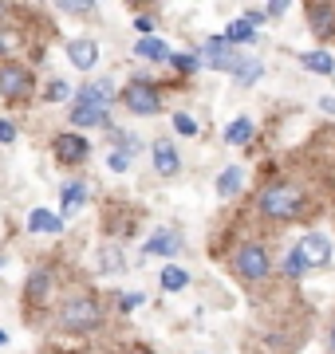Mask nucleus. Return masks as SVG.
Returning a JSON list of instances; mask_svg holds the SVG:
<instances>
[{
    "label": "nucleus",
    "instance_id": "f8f14e48",
    "mask_svg": "<svg viewBox=\"0 0 335 354\" xmlns=\"http://www.w3.org/2000/svg\"><path fill=\"white\" fill-rule=\"evenodd\" d=\"M67 59H71L79 71H91V67L99 64V48H95L91 39H71V44H67Z\"/></svg>",
    "mask_w": 335,
    "mask_h": 354
},
{
    "label": "nucleus",
    "instance_id": "c85d7f7f",
    "mask_svg": "<svg viewBox=\"0 0 335 354\" xmlns=\"http://www.w3.org/2000/svg\"><path fill=\"white\" fill-rule=\"evenodd\" d=\"M60 8H64V12H91V8H95V4H91V0H83V4H79V0H64V4H60Z\"/></svg>",
    "mask_w": 335,
    "mask_h": 354
},
{
    "label": "nucleus",
    "instance_id": "c9c22d12",
    "mask_svg": "<svg viewBox=\"0 0 335 354\" xmlns=\"http://www.w3.org/2000/svg\"><path fill=\"white\" fill-rule=\"evenodd\" d=\"M8 48H12V39H8V36H4V32H0V55H4V51H8Z\"/></svg>",
    "mask_w": 335,
    "mask_h": 354
},
{
    "label": "nucleus",
    "instance_id": "39448f33",
    "mask_svg": "<svg viewBox=\"0 0 335 354\" xmlns=\"http://www.w3.org/2000/svg\"><path fill=\"white\" fill-rule=\"evenodd\" d=\"M233 272H237L241 279H248V283H257V279H264L272 272L269 252H264L260 244H245V248H237V256H233Z\"/></svg>",
    "mask_w": 335,
    "mask_h": 354
},
{
    "label": "nucleus",
    "instance_id": "4c0bfd02",
    "mask_svg": "<svg viewBox=\"0 0 335 354\" xmlns=\"http://www.w3.org/2000/svg\"><path fill=\"white\" fill-rule=\"evenodd\" d=\"M327 346H332V354H335V327H332V335H327Z\"/></svg>",
    "mask_w": 335,
    "mask_h": 354
},
{
    "label": "nucleus",
    "instance_id": "dca6fc26",
    "mask_svg": "<svg viewBox=\"0 0 335 354\" xmlns=\"http://www.w3.org/2000/svg\"><path fill=\"white\" fill-rule=\"evenodd\" d=\"M300 64H304V71H316V75H332L335 71V59L327 55V51H304Z\"/></svg>",
    "mask_w": 335,
    "mask_h": 354
},
{
    "label": "nucleus",
    "instance_id": "ddd939ff",
    "mask_svg": "<svg viewBox=\"0 0 335 354\" xmlns=\"http://www.w3.org/2000/svg\"><path fill=\"white\" fill-rule=\"evenodd\" d=\"M48 295H52V272L36 268V272L28 276V304H32V307H44V304H48Z\"/></svg>",
    "mask_w": 335,
    "mask_h": 354
},
{
    "label": "nucleus",
    "instance_id": "72a5a7b5",
    "mask_svg": "<svg viewBox=\"0 0 335 354\" xmlns=\"http://www.w3.org/2000/svg\"><path fill=\"white\" fill-rule=\"evenodd\" d=\"M138 304H146V295H138V291H130V295H123V311H134Z\"/></svg>",
    "mask_w": 335,
    "mask_h": 354
},
{
    "label": "nucleus",
    "instance_id": "7c9ffc66",
    "mask_svg": "<svg viewBox=\"0 0 335 354\" xmlns=\"http://www.w3.org/2000/svg\"><path fill=\"white\" fill-rule=\"evenodd\" d=\"M0 142L8 146V142H16V127L8 122V118H0Z\"/></svg>",
    "mask_w": 335,
    "mask_h": 354
},
{
    "label": "nucleus",
    "instance_id": "58836bf2",
    "mask_svg": "<svg viewBox=\"0 0 335 354\" xmlns=\"http://www.w3.org/2000/svg\"><path fill=\"white\" fill-rule=\"evenodd\" d=\"M4 342H8V335H4V330H0V346H4Z\"/></svg>",
    "mask_w": 335,
    "mask_h": 354
},
{
    "label": "nucleus",
    "instance_id": "f03ea898",
    "mask_svg": "<svg viewBox=\"0 0 335 354\" xmlns=\"http://www.w3.org/2000/svg\"><path fill=\"white\" fill-rule=\"evenodd\" d=\"M257 209L264 216H272V221H292V216H300V209H304V193H300V185H292V181H269L257 197Z\"/></svg>",
    "mask_w": 335,
    "mask_h": 354
},
{
    "label": "nucleus",
    "instance_id": "a878e982",
    "mask_svg": "<svg viewBox=\"0 0 335 354\" xmlns=\"http://www.w3.org/2000/svg\"><path fill=\"white\" fill-rule=\"evenodd\" d=\"M67 95H71V87H67L64 79H52V83H48V102H64Z\"/></svg>",
    "mask_w": 335,
    "mask_h": 354
},
{
    "label": "nucleus",
    "instance_id": "b1692460",
    "mask_svg": "<svg viewBox=\"0 0 335 354\" xmlns=\"http://www.w3.org/2000/svg\"><path fill=\"white\" fill-rule=\"evenodd\" d=\"M174 130H178L181 138H194V134H197V122L190 118V114H174Z\"/></svg>",
    "mask_w": 335,
    "mask_h": 354
},
{
    "label": "nucleus",
    "instance_id": "6ab92c4d",
    "mask_svg": "<svg viewBox=\"0 0 335 354\" xmlns=\"http://www.w3.org/2000/svg\"><path fill=\"white\" fill-rule=\"evenodd\" d=\"M185 283H190V272L185 268H178V264L162 268V291H181Z\"/></svg>",
    "mask_w": 335,
    "mask_h": 354
},
{
    "label": "nucleus",
    "instance_id": "473e14b6",
    "mask_svg": "<svg viewBox=\"0 0 335 354\" xmlns=\"http://www.w3.org/2000/svg\"><path fill=\"white\" fill-rule=\"evenodd\" d=\"M134 28H138V32H142V39H146L150 32H154V16H138V20H134Z\"/></svg>",
    "mask_w": 335,
    "mask_h": 354
},
{
    "label": "nucleus",
    "instance_id": "cd10ccee",
    "mask_svg": "<svg viewBox=\"0 0 335 354\" xmlns=\"http://www.w3.org/2000/svg\"><path fill=\"white\" fill-rule=\"evenodd\" d=\"M107 165H111V169H115V174H123V169H127L130 165V158L123 150H111V158H107Z\"/></svg>",
    "mask_w": 335,
    "mask_h": 354
},
{
    "label": "nucleus",
    "instance_id": "6e6552de",
    "mask_svg": "<svg viewBox=\"0 0 335 354\" xmlns=\"http://www.w3.org/2000/svg\"><path fill=\"white\" fill-rule=\"evenodd\" d=\"M296 252L304 256V264L308 268H327L332 264V241L320 236V232H308V236L296 244Z\"/></svg>",
    "mask_w": 335,
    "mask_h": 354
},
{
    "label": "nucleus",
    "instance_id": "423d86ee",
    "mask_svg": "<svg viewBox=\"0 0 335 354\" xmlns=\"http://www.w3.org/2000/svg\"><path fill=\"white\" fill-rule=\"evenodd\" d=\"M0 95L4 99H28L32 95V71L20 64H0Z\"/></svg>",
    "mask_w": 335,
    "mask_h": 354
},
{
    "label": "nucleus",
    "instance_id": "412c9836",
    "mask_svg": "<svg viewBox=\"0 0 335 354\" xmlns=\"http://www.w3.org/2000/svg\"><path fill=\"white\" fill-rule=\"evenodd\" d=\"M264 75V64H260V59H245V64L237 67V83H257V79Z\"/></svg>",
    "mask_w": 335,
    "mask_h": 354
},
{
    "label": "nucleus",
    "instance_id": "f257e3e1",
    "mask_svg": "<svg viewBox=\"0 0 335 354\" xmlns=\"http://www.w3.org/2000/svg\"><path fill=\"white\" fill-rule=\"evenodd\" d=\"M111 106H115V83H111V79H95V83H87V87L75 95L67 118H71L79 130L107 127V111H111Z\"/></svg>",
    "mask_w": 335,
    "mask_h": 354
},
{
    "label": "nucleus",
    "instance_id": "0eeeda50",
    "mask_svg": "<svg viewBox=\"0 0 335 354\" xmlns=\"http://www.w3.org/2000/svg\"><path fill=\"white\" fill-rule=\"evenodd\" d=\"M52 150H55V162H64V165H79V162H87V153H91V142L83 138V134H55L52 138Z\"/></svg>",
    "mask_w": 335,
    "mask_h": 354
},
{
    "label": "nucleus",
    "instance_id": "393cba45",
    "mask_svg": "<svg viewBox=\"0 0 335 354\" xmlns=\"http://www.w3.org/2000/svg\"><path fill=\"white\" fill-rule=\"evenodd\" d=\"M284 268H288V276H304V272H308V264H304V256L296 252V248H292V252H288V260H284Z\"/></svg>",
    "mask_w": 335,
    "mask_h": 354
},
{
    "label": "nucleus",
    "instance_id": "1a4fd4ad",
    "mask_svg": "<svg viewBox=\"0 0 335 354\" xmlns=\"http://www.w3.org/2000/svg\"><path fill=\"white\" fill-rule=\"evenodd\" d=\"M154 165H158V174H162V177H178V169H181L178 146L166 142V138H158L154 142Z\"/></svg>",
    "mask_w": 335,
    "mask_h": 354
},
{
    "label": "nucleus",
    "instance_id": "bb28decb",
    "mask_svg": "<svg viewBox=\"0 0 335 354\" xmlns=\"http://www.w3.org/2000/svg\"><path fill=\"white\" fill-rule=\"evenodd\" d=\"M170 64L178 67L181 75H190V71H197V55H170Z\"/></svg>",
    "mask_w": 335,
    "mask_h": 354
},
{
    "label": "nucleus",
    "instance_id": "2f4dec72",
    "mask_svg": "<svg viewBox=\"0 0 335 354\" xmlns=\"http://www.w3.org/2000/svg\"><path fill=\"white\" fill-rule=\"evenodd\" d=\"M103 268H115V272L123 268V256H118V248H107V252H103Z\"/></svg>",
    "mask_w": 335,
    "mask_h": 354
},
{
    "label": "nucleus",
    "instance_id": "ea45409f",
    "mask_svg": "<svg viewBox=\"0 0 335 354\" xmlns=\"http://www.w3.org/2000/svg\"><path fill=\"white\" fill-rule=\"evenodd\" d=\"M0 12H4V4H0Z\"/></svg>",
    "mask_w": 335,
    "mask_h": 354
},
{
    "label": "nucleus",
    "instance_id": "f704fd0d",
    "mask_svg": "<svg viewBox=\"0 0 335 354\" xmlns=\"http://www.w3.org/2000/svg\"><path fill=\"white\" fill-rule=\"evenodd\" d=\"M288 12V0H272L269 8H264V16H284Z\"/></svg>",
    "mask_w": 335,
    "mask_h": 354
},
{
    "label": "nucleus",
    "instance_id": "aec40b11",
    "mask_svg": "<svg viewBox=\"0 0 335 354\" xmlns=\"http://www.w3.org/2000/svg\"><path fill=\"white\" fill-rule=\"evenodd\" d=\"M248 138H253V122H248V118H237V122L225 127V142H229V146H245Z\"/></svg>",
    "mask_w": 335,
    "mask_h": 354
},
{
    "label": "nucleus",
    "instance_id": "5701e85b",
    "mask_svg": "<svg viewBox=\"0 0 335 354\" xmlns=\"http://www.w3.org/2000/svg\"><path fill=\"white\" fill-rule=\"evenodd\" d=\"M229 39L225 36H209V44H206V59H221V55H229Z\"/></svg>",
    "mask_w": 335,
    "mask_h": 354
},
{
    "label": "nucleus",
    "instance_id": "9b49d317",
    "mask_svg": "<svg viewBox=\"0 0 335 354\" xmlns=\"http://www.w3.org/2000/svg\"><path fill=\"white\" fill-rule=\"evenodd\" d=\"M178 248H181V236H178V232H170V228L154 232L150 241L142 244V252H146V256H178Z\"/></svg>",
    "mask_w": 335,
    "mask_h": 354
},
{
    "label": "nucleus",
    "instance_id": "20e7f679",
    "mask_svg": "<svg viewBox=\"0 0 335 354\" xmlns=\"http://www.w3.org/2000/svg\"><path fill=\"white\" fill-rule=\"evenodd\" d=\"M123 106L130 114H142V118H150V114L162 111V95H158L154 83H146V79H130L127 91H123Z\"/></svg>",
    "mask_w": 335,
    "mask_h": 354
},
{
    "label": "nucleus",
    "instance_id": "9d476101",
    "mask_svg": "<svg viewBox=\"0 0 335 354\" xmlns=\"http://www.w3.org/2000/svg\"><path fill=\"white\" fill-rule=\"evenodd\" d=\"M308 20H311V32L320 39H327L335 32V4H308Z\"/></svg>",
    "mask_w": 335,
    "mask_h": 354
},
{
    "label": "nucleus",
    "instance_id": "c756f323",
    "mask_svg": "<svg viewBox=\"0 0 335 354\" xmlns=\"http://www.w3.org/2000/svg\"><path fill=\"white\" fill-rule=\"evenodd\" d=\"M241 20H245V24L253 28V32H257V28L264 24V12H257V8H248V12H241Z\"/></svg>",
    "mask_w": 335,
    "mask_h": 354
},
{
    "label": "nucleus",
    "instance_id": "4be33fe9",
    "mask_svg": "<svg viewBox=\"0 0 335 354\" xmlns=\"http://www.w3.org/2000/svg\"><path fill=\"white\" fill-rule=\"evenodd\" d=\"M225 39H229V44H248V39H253V28H248L245 20H233L229 32H225Z\"/></svg>",
    "mask_w": 335,
    "mask_h": 354
},
{
    "label": "nucleus",
    "instance_id": "4468645a",
    "mask_svg": "<svg viewBox=\"0 0 335 354\" xmlns=\"http://www.w3.org/2000/svg\"><path fill=\"white\" fill-rule=\"evenodd\" d=\"M28 232H64V216L48 213V209H32L28 213Z\"/></svg>",
    "mask_w": 335,
    "mask_h": 354
},
{
    "label": "nucleus",
    "instance_id": "e433bc0d",
    "mask_svg": "<svg viewBox=\"0 0 335 354\" xmlns=\"http://www.w3.org/2000/svg\"><path fill=\"white\" fill-rule=\"evenodd\" d=\"M320 106H323L327 114H335V99H320Z\"/></svg>",
    "mask_w": 335,
    "mask_h": 354
},
{
    "label": "nucleus",
    "instance_id": "2eb2a0df",
    "mask_svg": "<svg viewBox=\"0 0 335 354\" xmlns=\"http://www.w3.org/2000/svg\"><path fill=\"white\" fill-rule=\"evenodd\" d=\"M142 55V59H150V64H162V59H170V44L166 39H158V36H146L138 39V48H134Z\"/></svg>",
    "mask_w": 335,
    "mask_h": 354
},
{
    "label": "nucleus",
    "instance_id": "f3484780",
    "mask_svg": "<svg viewBox=\"0 0 335 354\" xmlns=\"http://www.w3.org/2000/svg\"><path fill=\"white\" fill-rule=\"evenodd\" d=\"M83 201H87V185H83V181L64 185V216H75L79 209H83Z\"/></svg>",
    "mask_w": 335,
    "mask_h": 354
},
{
    "label": "nucleus",
    "instance_id": "a211bd4d",
    "mask_svg": "<svg viewBox=\"0 0 335 354\" xmlns=\"http://www.w3.org/2000/svg\"><path fill=\"white\" fill-rule=\"evenodd\" d=\"M241 181H245L241 165H229V169L217 177V193H221V197H237V193H241Z\"/></svg>",
    "mask_w": 335,
    "mask_h": 354
},
{
    "label": "nucleus",
    "instance_id": "7ed1b4c3",
    "mask_svg": "<svg viewBox=\"0 0 335 354\" xmlns=\"http://www.w3.org/2000/svg\"><path fill=\"white\" fill-rule=\"evenodd\" d=\"M99 304L91 299V295H71L64 307H60V323H64L67 330H75V335H83V330H95L99 327Z\"/></svg>",
    "mask_w": 335,
    "mask_h": 354
}]
</instances>
